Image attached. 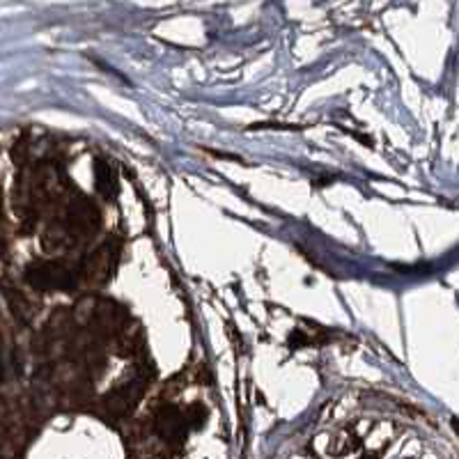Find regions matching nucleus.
<instances>
[{
    "label": "nucleus",
    "mask_w": 459,
    "mask_h": 459,
    "mask_svg": "<svg viewBox=\"0 0 459 459\" xmlns=\"http://www.w3.org/2000/svg\"><path fill=\"white\" fill-rule=\"evenodd\" d=\"M26 282L33 289L48 292V289H72L74 287V273L60 262L51 260H37L26 267Z\"/></svg>",
    "instance_id": "obj_1"
},
{
    "label": "nucleus",
    "mask_w": 459,
    "mask_h": 459,
    "mask_svg": "<svg viewBox=\"0 0 459 459\" xmlns=\"http://www.w3.org/2000/svg\"><path fill=\"white\" fill-rule=\"evenodd\" d=\"M140 395H143V388L138 384L129 382V384H122V386L113 388L111 393H106L101 404H104V409L111 416L122 418V416H126L129 411H133V407L138 404Z\"/></svg>",
    "instance_id": "obj_2"
},
{
    "label": "nucleus",
    "mask_w": 459,
    "mask_h": 459,
    "mask_svg": "<svg viewBox=\"0 0 459 459\" xmlns=\"http://www.w3.org/2000/svg\"><path fill=\"white\" fill-rule=\"evenodd\" d=\"M156 429L168 443H182L184 436H187L189 421L179 414V409L163 407L159 416H156Z\"/></svg>",
    "instance_id": "obj_3"
},
{
    "label": "nucleus",
    "mask_w": 459,
    "mask_h": 459,
    "mask_svg": "<svg viewBox=\"0 0 459 459\" xmlns=\"http://www.w3.org/2000/svg\"><path fill=\"white\" fill-rule=\"evenodd\" d=\"M67 221H70V228L74 232L81 234H90L99 228V211L94 209L92 202L87 200H74L70 204V211H67Z\"/></svg>",
    "instance_id": "obj_4"
},
{
    "label": "nucleus",
    "mask_w": 459,
    "mask_h": 459,
    "mask_svg": "<svg viewBox=\"0 0 459 459\" xmlns=\"http://www.w3.org/2000/svg\"><path fill=\"white\" fill-rule=\"evenodd\" d=\"M111 269H113V255L109 253V248H99V250H94L92 255L85 260L83 276H85L87 282H94V285H99V282L109 280Z\"/></svg>",
    "instance_id": "obj_5"
},
{
    "label": "nucleus",
    "mask_w": 459,
    "mask_h": 459,
    "mask_svg": "<svg viewBox=\"0 0 459 459\" xmlns=\"http://www.w3.org/2000/svg\"><path fill=\"white\" fill-rule=\"evenodd\" d=\"M5 299H7V304H9V310L14 312V317L18 321H31L33 308H31V304H28V299L21 294V292H16L12 287H5Z\"/></svg>",
    "instance_id": "obj_6"
},
{
    "label": "nucleus",
    "mask_w": 459,
    "mask_h": 459,
    "mask_svg": "<svg viewBox=\"0 0 459 459\" xmlns=\"http://www.w3.org/2000/svg\"><path fill=\"white\" fill-rule=\"evenodd\" d=\"M94 179H96V189H99L101 195H111L115 184H113V172H111L109 163H104V161L94 163Z\"/></svg>",
    "instance_id": "obj_7"
},
{
    "label": "nucleus",
    "mask_w": 459,
    "mask_h": 459,
    "mask_svg": "<svg viewBox=\"0 0 459 459\" xmlns=\"http://www.w3.org/2000/svg\"><path fill=\"white\" fill-rule=\"evenodd\" d=\"M0 216H3V187H0Z\"/></svg>",
    "instance_id": "obj_8"
},
{
    "label": "nucleus",
    "mask_w": 459,
    "mask_h": 459,
    "mask_svg": "<svg viewBox=\"0 0 459 459\" xmlns=\"http://www.w3.org/2000/svg\"><path fill=\"white\" fill-rule=\"evenodd\" d=\"M453 427H455V432H457V436H459V421H457V418H453Z\"/></svg>",
    "instance_id": "obj_9"
},
{
    "label": "nucleus",
    "mask_w": 459,
    "mask_h": 459,
    "mask_svg": "<svg viewBox=\"0 0 459 459\" xmlns=\"http://www.w3.org/2000/svg\"><path fill=\"white\" fill-rule=\"evenodd\" d=\"M360 459H377V455H365V457H360Z\"/></svg>",
    "instance_id": "obj_10"
},
{
    "label": "nucleus",
    "mask_w": 459,
    "mask_h": 459,
    "mask_svg": "<svg viewBox=\"0 0 459 459\" xmlns=\"http://www.w3.org/2000/svg\"><path fill=\"white\" fill-rule=\"evenodd\" d=\"M0 379H3V360H0Z\"/></svg>",
    "instance_id": "obj_11"
}]
</instances>
